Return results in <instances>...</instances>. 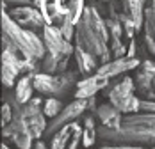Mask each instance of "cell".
Here are the masks:
<instances>
[{
	"mask_svg": "<svg viewBox=\"0 0 155 149\" xmlns=\"http://www.w3.org/2000/svg\"><path fill=\"white\" fill-rule=\"evenodd\" d=\"M75 46L91 53L100 66L109 62L112 57L105 18H102L94 5H87L82 18L78 20L75 30Z\"/></svg>",
	"mask_w": 155,
	"mask_h": 149,
	"instance_id": "cell-1",
	"label": "cell"
},
{
	"mask_svg": "<svg viewBox=\"0 0 155 149\" xmlns=\"http://www.w3.org/2000/svg\"><path fill=\"white\" fill-rule=\"evenodd\" d=\"M98 137L112 146H155V114H123L118 130L100 126Z\"/></svg>",
	"mask_w": 155,
	"mask_h": 149,
	"instance_id": "cell-2",
	"label": "cell"
},
{
	"mask_svg": "<svg viewBox=\"0 0 155 149\" xmlns=\"http://www.w3.org/2000/svg\"><path fill=\"white\" fill-rule=\"evenodd\" d=\"M2 39L11 43L29 60L38 62V60H43L47 55L43 37L34 30L23 29L21 25H18L5 9L2 13Z\"/></svg>",
	"mask_w": 155,
	"mask_h": 149,
	"instance_id": "cell-3",
	"label": "cell"
},
{
	"mask_svg": "<svg viewBox=\"0 0 155 149\" xmlns=\"http://www.w3.org/2000/svg\"><path fill=\"white\" fill-rule=\"evenodd\" d=\"M41 37L47 48V55L43 59V69L52 74L64 73L68 69L70 59L75 53V45H71V41H68L62 36L57 25H45Z\"/></svg>",
	"mask_w": 155,
	"mask_h": 149,
	"instance_id": "cell-4",
	"label": "cell"
},
{
	"mask_svg": "<svg viewBox=\"0 0 155 149\" xmlns=\"http://www.w3.org/2000/svg\"><path fill=\"white\" fill-rule=\"evenodd\" d=\"M109 103H112L121 114H137L141 106V100L136 96V82L130 76H125L123 80L110 85L105 90Z\"/></svg>",
	"mask_w": 155,
	"mask_h": 149,
	"instance_id": "cell-5",
	"label": "cell"
},
{
	"mask_svg": "<svg viewBox=\"0 0 155 149\" xmlns=\"http://www.w3.org/2000/svg\"><path fill=\"white\" fill-rule=\"evenodd\" d=\"M75 76L71 73H57L52 74L47 71L34 73V89L41 96H59L71 85Z\"/></svg>",
	"mask_w": 155,
	"mask_h": 149,
	"instance_id": "cell-6",
	"label": "cell"
},
{
	"mask_svg": "<svg viewBox=\"0 0 155 149\" xmlns=\"http://www.w3.org/2000/svg\"><path fill=\"white\" fill-rule=\"evenodd\" d=\"M89 108H96L94 106V98H89V100H78L75 98L71 103H68L64 108L61 110L59 116H55L54 119L48 122V128H47V137H52L57 130H61L62 126L70 124V122H75V121Z\"/></svg>",
	"mask_w": 155,
	"mask_h": 149,
	"instance_id": "cell-7",
	"label": "cell"
},
{
	"mask_svg": "<svg viewBox=\"0 0 155 149\" xmlns=\"http://www.w3.org/2000/svg\"><path fill=\"white\" fill-rule=\"evenodd\" d=\"M11 18L15 20L18 25H21L23 29L34 30V32H43V27L47 25L45 23V18L41 14V11L31 4V5H20V7H13L11 9Z\"/></svg>",
	"mask_w": 155,
	"mask_h": 149,
	"instance_id": "cell-8",
	"label": "cell"
},
{
	"mask_svg": "<svg viewBox=\"0 0 155 149\" xmlns=\"http://www.w3.org/2000/svg\"><path fill=\"white\" fill-rule=\"evenodd\" d=\"M82 142V126L75 122H70L57 130L50 137V147L48 149H77Z\"/></svg>",
	"mask_w": 155,
	"mask_h": 149,
	"instance_id": "cell-9",
	"label": "cell"
},
{
	"mask_svg": "<svg viewBox=\"0 0 155 149\" xmlns=\"http://www.w3.org/2000/svg\"><path fill=\"white\" fill-rule=\"evenodd\" d=\"M136 90L144 100H155V62L143 60L134 76Z\"/></svg>",
	"mask_w": 155,
	"mask_h": 149,
	"instance_id": "cell-10",
	"label": "cell"
},
{
	"mask_svg": "<svg viewBox=\"0 0 155 149\" xmlns=\"http://www.w3.org/2000/svg\"><path fill=\"white\" fill-rule=\"evenodd\" d=\"M105 23H107V30H109V43H110V53H112V59H120L127 55V50L128 46L123 41V25H121V20L118 13H112V14L105 18Z\"/></svg>",
	"mask_w": 155,
	"mask_h": 149,
	"instance_id": "cell-11",
	"label": "cell"
},
{
	"mask_svg": "<svg viewBox=\"0 0 155 149\" xmlns=\"http://www.w3.org/2000/svg\"><path fill=\"white\" fill-rule=\"evenodd\" d=\"M109 80L110 78L102 76V74H98V73H93V74H89V76H86V78H82L80 82L75 84V98H78V100H89V98H93V96H96V92L107 89Z\"/></svg>",
	"mask_w": 155,
	"mask_h": 149,
	"instance_id": "cell-12",
	"label": "cell"
},
{
	"mask_svg": "<svg viewBox=\"0 0 155 149\" xmlns=\"http://www.w3.org/2000/svg\"><path fill=\"white\" fill-rule=\"evenodd\" d=\"M141 62L139 57H120V59H110L109 62L105 64H102L98 69H96V73L102 74V76H107V78H114V76H120V74L127 73V71H130V69H136V68H139Z\"/></svg>",
	"mask_w": 155,
	"mask_h": 149,
	"instance_id": "cell-13",
	"label": "cell"
},
{
	"mask_svg": "<svg viewBox=\"0 0 155 149\" xmlns=\"http://www.w3.org/2000/svg\"><path fill=\"white\" fill-rule=\"evenodd\" d=\"M94 114L96 117L100 119L102 126H105L109 130H118L121 121H123V114L114 106L112 103H104V105H98L94 108Z\"/></svg>",
	"mask_w": 155,
	"mask_h": 149,
	"instance_id": "cell-14",
	"label": "cell"
},
{
	"mask_svg": "<svg viewBox=\"0 0 155 149\" xmlns=\"http://www.w3.org/2000/svg\"><path fill=\"white\" fill-rule=\"evenodd\" d=\"M144 45L155 59V0H150L144 11Z\"/></svg>",
	"mask_w": 155,
	"mask_h": 149,
	"instance_id": "cell-15",
	"label": "cell"
},
{
	"mask_svg": "<svg viewBox=\"0 0 155 149\" xmlns=\"http://www.w3.org/2000/svg\"><path fill=\"white\" fill-rule=\"evenodd\" d=\"M148 2L150 0H121V13L132 18L139 30L144 25V11H146Z\"/></svg>",
	"mask_w": 155,
	"mask_h": 149,
	"instance_id": "cell-16",
	"label": "cell"
},
{
	"mask_svg": "<svg viewBox=\"0 0 155 149\" xmlns=\"http://www.w3.org/2000/svg\"><path fill=\"white\" fill-rule=\"evenodd\" d=\"M34 73H27L21 74L18 78L15 85V101L18 105H25L32 100V92H34Z\"/></svg>",
	"mask_w": 155,
	"mask_h": 149,
	"instance_id": "cell-17",
	"label": "cell"
},
{
	"mask_svg": "<svg viewBox=\"0 0 155 149\" xmlns=\"http://www.w3.org/2000/svg\"><path fill=\"white\" fill-rule=\"evenodd\" d=\"M73 57H75V64H77V69H78V73L80 74L89 76V74L96 73V69L100 68L98 60L94 59L91 53H87L86 50H82V48H78V46H75V53H73Z\"/></svg>",
	"mask_w": 155,
	"mask_h": 149,
	"instance_id": "cell-18",
	"label": "cell"
},
{
	"mask_svg": "<svg viewBox=\"0 0 155 149\" xmlns=\"http://www.w3.org/2000/svg\"><path fill=\"white\" fill-rule=\"evenodd\" d=\"M96 137H98V130H96L94 119L91 116H86L84 117V128H82V146L91 147L96 142Z\"/></svg>",
	"mask_w": 155,
	"mask_h": 149,
	"instance_id": "cell-19",
	"label": "cell"
},
{
	"mask_svg": "<svg viewBox=\"0 0 155 149\" xmlns=\"http://www.w3.org/2000/svg\"><path fill=\"white\" fill-rule=\"evenodd\" d=\"M62 108H64V105L61 103V100L55 98V96H50V98L45 100V103H43V114L47 116L48 119H54L55 116L61 114Z\"/></svg>",
	"mask_w": 155,
	"mask_h": 149,
	"instance_id": "cell-20",
	"label": "cell"
},
{
	"mask_svg": "<svg viewBox=\"0 0 155 149\" xmlns=\"http://www.w3.org/2000/svg\"><path fill=\"white\" fill-rule=\"evenodd\" d=\"M59 30L62 32V36L68 39V41H71V39H75V30H77V23L70 18V14H66L64 18L61 20V23L57 25Z\"/></svg>",
	"mask_w": 155,
	"mask_h": 149,
	"instance_id": "cell-21",
	"label": "cell"
},
{
	"mask_svg": "<svg viewBox=\"0 0 155 149\" xmlns=\"http://www.w3.org/2000/svg\"><path fill=\"white\" fill-rule=\"evenodd\" d=\"M86 7H87L86 5V0H70V11H68V14H70V18L75 23H78V20L82 18Z\"/></svg>",
	"mask_w": 155,
	"mask_h": 149,
	"instance_id": "cell-22",
	"label": "cell"
},
{
	"mask_svg": "<svg viewBox=\"0 0 155 149\" xmlns=\"http://www.w3.org/2000/svg\"><path fill=\"white\" fill-rule=\"evenodd\" d=\"M120 20H121V25H123L125 37H127L128 41H132V39H134V36H136V32H139V29L136 27L134 20H132V18H128L127 14H123V13H120Z\"/></svg>",
	"mask_w": 155,
	"mask_h": 149,
	"instance_id": "cell-23",
	"label": "cell"
},
{
	"mask_svg": "<svg viewBox=\"0 0 155 149\" xmlns=\"http://www.w3.org/2000/svg\"><path fill=\"white\" fill-rule=\"evenodd\" d=\"M15 117V101H4L2 105V126H7Z\"/></svg>",
	"mask_w": 155,
	"mask_h": 149,
	"instance_id": "cell-24",
	"label": "cell"
},
{
	"mask_svg": "<svg viewBox=\"0 0 155 149\" xmlns=\"http://www.w3.org/2000/svg\"><path fill=\"white\" fill-rule=\"evenodd\" d=\"M139 112H146V114H155V100H141Z\"/></svg>",
	"mask_w": 155,
	"mask_h": 149,
	"instance_id": "cell-25",
	"label": "cell"
},
{
	"mask_svg": "<svg viewBox=\"0 0 155 149\" xmlns=\"http://www.w3.org/2000/svg\"><path fill=\"white\" fill-rule=\"evenodd\" d=\"M2 4H4V9L5 7H20V5H31L34 4V0H2Z\"/></svg>",
	"mask_w": 155,
	"mask_h": 149,
	"instance_id": "cell-26",
	"label": "cell"
},
{
	"mask_svg": "<svg viewBox=\"0 0 155 149\" xmlns=\"http://www.w3.org/2000/svg\"><path fill=\"white\" fill-rule=\"evenodd\" d=\"M127 57H137V52H136V39L128 41V50H127Z\"/></svg>",
	"mask_w": 155,
	"mask_h": 149,
	"instance_id": "cell-27",
	"label": "cell"
},
{
	"mask_svg": "<svg viewBox=\"0 0 155 149\" xmlns=\"http://www.w3.org/2000/svg\"><path fill=\"white\" fill-rule=\"evenodd\" d=\"M32 149H47V146H45L43 140H36V144H34V147Z\"/></svg>",
	"mask_w": 155,
	"mask_h": 149,
	"instance_id": "cell-28",
	"label": "cell"
},
{
	"mask_svg": "<svg viewBox=\"0 0 155 149\" xmlns=\"http://www.w3.org/2000/svg\"><path fill=\"white\" fill-rule=\"evenodd\" d=\"M2 149H11V147H9L7 144H2Z\"/></svg>",
	"mask_w": 155,
	"mask_h": 149,
	"instance_id": "cell-29",
	"label": "cell"
},
{
	"mask_svg": "<svg viewBox=\"0 0 155 149\" xmlns=\"http://www.w3.org/2000/svg\"><path fill=\"white\" fill-rule=\"evenodd\" d=\"M136 149H143V147H141V146H136Z\"/></svg>",
	"mask_w": 155,
	"mask_h": 149,
	"instance_id": "cell-30",
	"label": "cell"
}]
</instances>
